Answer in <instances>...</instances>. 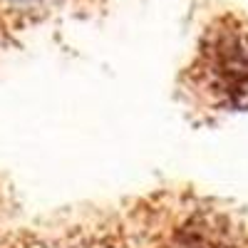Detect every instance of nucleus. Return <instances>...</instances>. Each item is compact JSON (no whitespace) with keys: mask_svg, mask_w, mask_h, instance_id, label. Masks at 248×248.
<instances>
[{"mask_svg":"<svg viewBox=\"0 0 248 248\" xmlns=\"http://www.w3.org/2000/svg\"><path fill=\"white\" fill-rule=\"evenodd\" d=\"M5 3L13 8H35L40 3H45V0H5Z\"/></svg>","mask_w":248,"mask_h":248,"instance_id":"obj_2","label":"nucleus"},{"mask_svg":"<svg viewBox=\"0 0 248 248\" xmlns=\"http://www.w3.org/2000/svg\"><path fill=\"white\" fill-rule=\"evenodd\" d=\"M203 70L211 87L238 105L248 97V28L236 17H223L209 30Z\"/></svg>","mask_w":248,"mask_h":248,"instance_id":"obj_1","label":"nucleus"}]
</instances>
